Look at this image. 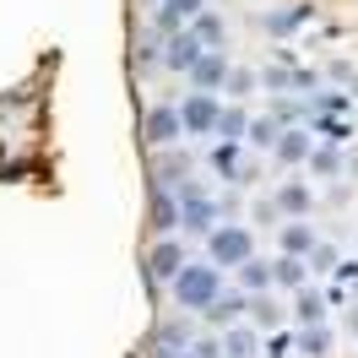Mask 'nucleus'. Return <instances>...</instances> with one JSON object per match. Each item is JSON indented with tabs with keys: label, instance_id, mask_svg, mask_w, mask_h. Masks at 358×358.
Returning <instances> with one entry per match:
<instances>
[{
	"label": "nucleus",
	"instance_id": "1",
	"mask_svg": "<svg viewBox=\"0 0 358 358\" xmlns=\"http://www.w3.org/2000/svg\"><path fill=\"white\" fill-rule=\"evenodd\" d=\"M169 299H174L179 315H206L217 299H223V266H212V261H190V266L169 282Z\"/></svg>",
	"mask_w": 358,
	"mask_h": 358
},
{
	"label": "nucleus",
	"instance_id": "2",
	"mask_svg": "<svg viewBox=\"0 0 358 358\" xmlns=\"http://www.w3.org/2000/svg\"><path fill=\"white\" fill-rule=\"evenodd\" d=\"M206 261L223 271H239L245 261H255V234L245 223H217L206 234Z\"/></svg>",
	"mask_w": 358,
	"mask_h": 358
},
{
	"label": "nucleus",
	"instance_id": "3",
	"mask_svg": "<svg viewBox=\"0 0 358 358\" xmlns=\"http://www.w3.org/2000/svg\"><path fill=\"white\" fill-rule=\"evenodd\" d=\"M179 120H185V136H217L223 98L217 92H185L179 98Z\"/></svg>",
	"mask_w": 358,
	"mask_h": 358
},
{
	"label": "nucleus",
	"instance_id": "4",
	"mask_svg": "<svg viewBox=\"0 0 358 358\" xmlns=\"http://www.w3.org/2000/svg\"><path fill=\"white\" fill-rule=\"evenodd\" d=\"M179 228H185V234H201V239L217 228V201L206 196L201 185H185V190H179Z\"/></svg>",
	"mask_w": 358,
	"mask_h": 358
},
{
	"label": "nucleus",
	"instance_id": "5",
	"mask_svg": "<svg viewBox=\"0 0 358 358\" xmlns=\"http://www.w3.org/2000/svg\"><path fill=\"white\" fill-rule=\"evenodd\" d=\"M141 136H147V147H174L179 136H185L179 103H152V109L141 114Z\"/></svg>",
	"mask_w": 358,
	"mask_h": 358
},
{
	"label": "nucleus",
	"instance_id": "6",
	"mask_svg": "<svg viewBox=\"0 0 358 358\" xmlns=\"http://www.w3.org/2000/svg\"><path fill=\"white\" fill-rule=\"evenodd\" d=\"M185 266H190V255H185L179 239H157V245L147 250V277H152V282H174Z\"/></svg>",
	"mask_w": 358,
	"mask_h": 358
},
{
	"label": "nucleus",
	"instance_id": "7",
	"mask_svg": "<svg viewBox=\"0 0 358 358\" xmlns=\"http://www.w3.org/2000/svg\"><path fill=\"white\" fill-rule=\"evenodd\" d=\"M228 76H234L228 55H223V49H206L201 60H196V71H190V92H223Z\"/></svg>",
	"mask_w": 358,
	"mask_h": 358
},
{
	"label": "nucleus",
	"instance_id": "8",
	"mask_svg": "<svg viewBox=\"0 0 358 358\" xmlns=\"http://www.w3.org/2000/svg\"><path fill=\"white\" fill-rule=\"evenodd\" d=\"M196 342H190V320L185 315H169V320H157L152 331V358H174V353H190Z\"/></svg>",
	"mask_w": 358,
	"mask_h": 358
},
{
	"label": "nucleus",
	"instance_id": "9",
	"mask_svg": "<svg viewBox=\"0 0 358 358\" xmlns=\"http://www.w3.org/2000/svg\"><path fill=\"white\" fill-rule=\"evenodd\" d=\"M277 245H282V255L310 261L315 250H320V234L310 228V217H288V223H277Z\"/></svg>",
	"mask_w": 358,
	"mask_h": 358
},
{
	"label": "nucleus",
	"instance_id": "10",
	"mask_svg": "<svg viewBox=\"0 0 358 358\" xmlns=\"http://www.w3.org/2000/svg\"><path fill=\"white\" fill-rule=\"evenodd\" d=\"M201 55H206V44L196 38V33H190V27H185V33H169V44H163V66H169V71H185V76H190Z\"/></svg>",
	"mask_w": 358,
	"mask_h": 358
},
{
	"label": "nucleus",
	"instance_id": "11",
	"mask_svg": "<svg viewBox=\"0 0 358 358\" xmlns=\"http://www.w3.org/2000/svg\"><path fill=\"white\" fill-rule=\"evenodd\" d=\"M185 179H190V157L185 152H169V147H157V157H152V185L157 190H185Z\"/></svg>",
	"mask_w": 358,
	"mask_h": 358
},
{
	"label": "nucleus",
	"instance_id": "12",
	"mask_svg": "<svg viewBox=\"0 0 358 358\" xmlns=\"http://www.w3.org/2000/svg\"><path fill=\"white\" fill-rule=\"evenodd\" d=\"M206 11V0H157V33H185V27L196 22Z\"/></svg>",
	"mask_w": 358,
	"mask_h": 358
},
{
	"label": "nucleus",
	"instance_id": "13",
	"mask_svg": "<svg viewBox=\"0 0 358 358\" xmlns=\"http://www.w3.org/2000/svg\"><path fill=\"white\" fill-rule=\"evenodd\" d=\"M147 228H152L157 239H174V234H179V196H174V190H152Z\"/></svg>",
	"mask_w": 358,
	"mask_h": 358
},
{
	"label": "nucleus",
	"instance_id": "14",
	"mask_svg": "<svg viewBox=\"0 0 358 358\" xmlns=\"http://www.w3.org/2000/svg\"><path fill=\"white\" fill-rule=\"evenodd\" d=\"M245 315H250V293L239 288V293H223V299H217V304H212L201 320H206V326H217V331H228V326H239Z\"/></svg>",
	"mask_w": 358,
	"mask_h": 358
},
{
	"label": "nucleus",
	"instance_id": "15",
	"mask_svg": "<svg viewBox=\"0 0 358 358\" xmlns=\"http://www.w3.org/2000/svg\"><path fill=\"white\" fill-rule=\"evenodd\" d=\"M315 206V190L304 185V179H282V190H277V212L282 217H310Z\"/></svg>",
	"mask_w": 358,
	"mask_h": 358
},
{
	"label": "nucleus",
	"instance_id": "16",
	"mask_svg": "<svg viewBox=\"0 0 358 358\" xmlns=\"http://www.w3.org/2000/svg\"><path fill=\"white\" fill-rule=\"evenodd\" d=\"M255 348H261V331L245 326V320L223 331V358H255Z\"/></svg>",
	"mask_w": 358,
	"mask_h": 358
},
{
	"label": "nucleus",
	"instance_id": "17",
	"mask_svg": "<svg viewBox=\"0 0 358 358\" xmlns=\"http://www.w3.org/2000/svg\"><path fill=\"white\" fill-rule=\"evenodd\" d=\"M271 271H277V288H288V293L310 288V261H299V255H277Z\"/></svg>",
	"mask_w": 358,
	"mask_h": 358
},
{
	"label": "nucleus",
	"instance_id": "18",
	"mask_svg": "<svg viewBox=\"0 0 358 358\" xmlns=\"http://www.w3.org/2000/svg\"><path fill=\"white\" fill-rule=\"evenodd\" d=\"M212 169H217V174H228L234 185H245V179H250L245 157H239V141H217V147H212Z\"/></svg>",
	"mask_w": 358,
	"mask_h": 358
},
{
	"label": "nucleus",
	"instance_id": "19",
	"mask_svg": "<svg viewBox=\"0 0 358 358\" xmlns=\"http://www.w3.org/2000/svg\"><path fill=\"white\" fill-rule=\"evenodd\" d=\"M277 163H310V152H315V141H310V131H282L277 136Z\"/></svg>",
	"mask_w": 358,
	"mask_h": 358
},
{
	"label": "nucleus",
	"instance_id": "20",
	"mask_svg": "<svg viewBox=\"0 0 358 358\" xmlns=\"http://www.w3.org/2000/svg\"><path fill=\"white\" fill-rule=\"evenodd\" d=\"M250 326H255V331H277V326H282V304H277L271 293H250Z\"/></svg>",
	"mask_w": 358,
	"mask_h": 358
},
{
	"label": "nucleus",
	"instance_id": "21",
	"mask_svg": "<svg viewBox=\"0 0 358 358\" xmlns=\"http://www.w3.org/2000/svg\"><path fill=\"white\" fill-rule=\"evenodd\" d=\"M239 288H245V293H271V288H277L271 261H261V255H255V261H245V266H239Z\"/></svg>",
	"mask_w": 358,
	"mask_h": 358
},
{
	"label": "nucleus",
	"instance_id": "22",
	"mask_svg": "<svg viewBox=\"0 0 358 358\" xmlns=\"http://www.w3.org/2000/svg\"><path fill=\"white\" fill-rule=\"evenodd\" d=\"M293 320H299V326H326V299L315 288H299L293 293Z\"/></svg>",
	"mask_w": 358,
	"mask_h": 358
},
{
	"label": "nucleus",
	"instance_id": "23",
	"mask_svg": "<svg viewBox=\"0 0 358 358\" xmlns=\"http://www.w3.org/2000/svg\"><path fill=\"white\" fill-rule=\"evenodd\" d=\"M190 33H196V38H201L206 49H223V38H228V22L217 17V11H201V17L190 22Z\"/></svg>",
	"mask_w": 358,
	"mask_h": 358
},
{
	"label": "nucleus",
	"instance_id": "24",
	"mask_svg": "<svg viewBox=\"0 0 358 358\" xmlns=\"http://www.w3.org/2000/svg\"><path fill=\"white\" fill-rule=\"evenodd\" d=\"M217 136H223V141H250V114L239 109V103H228L223 120H217Z\"/></svg>",
	"mask_w": 358,
	"mask_h": 358
},
{
	"label": "nucleus",
	"instance_id": "25",
	"mask_svg": "<svg viewBox=\"0 0 358 358\" xmlns=\"http://www.w3.org/2000/svg\"><path fill=\"white\" fill-rule=\"evenodd\" d=\"M299 353H304V358H331V331H326V326H304Z\"/></svg>",
	"mask_w": 358,
	"mask_h": 358
},
{
	"label": "nucleus",
	"instance_id": "26",
	"mask_svg": "<svg viewBox=\"0 0 358 358\" xmlns=\"http://www.w3.org/2000/svg\"><path fill=\"white\" fill-rule=\"evenodd\" d=\"M277 136H282L277 120H250V147H277Z\"/></svg>",
	"mask_w": 358,
	"mask_h": 358
},
{
	"label": "nucleus",
	"instance_id": "27",
	"mask_svg": "<svg viewBox=\"0 0 358 358\" xmlns=\"http://www.w3.org/2000/svg\"><path fill=\"white\" fill-rule=\"evenodd\" d=\"M250 92H255V76H250V71H234V76H228V98H250Z\"/></svg>",
	"mask_w": 358,
	"mask_h": 358
},
{
	"label": "nucleus",
	"instance_id": "28",
	"mask_svg": "<svg viewBox=\"0 0 358 358\" xmlns=\"http://www.w3.org/2000/svg\"><path fill=\"white\" fill-rule=\"evenodd\" d=\"M315 174H336V152H310Z\"/></svg>",
	"mask_w": 358,
	"mask_h": 358
},
{
	"label": "nucleus",
	"instance_id": "29",
	"mask_svg": "<svg viewBox=\"0 0 358 358\" xmlns=\"http://www.w3.org/2000/svg\"><path fill=\"white\" fill-rule=\"evenodd\" d=\"M310 261H315L310 271H331V261H336V255H331V250H326V245H320V250H315V255H310Z\"/></svg>",
	"mask_w": 358,
	"mask_h": 358
},
{
	"label": "nucleus",
	"instance_id": "30",
	"mask_svg": "<svg viewBox=\"0 0 358 358\" xmlns=\"http://www.w3.org/2000/svg\"><path fill=\"white\" fill-rule=\"evenodd\" d=\"M348 331H353V336H358V310H348Z\"/></svg>",
	"mask_w": 358,
	"mask_h": 358
},
{
	"label": "nucleus",
	"instance_id": "31",
	"mask_svg": "<svg viewBox=\"0 0 358 358\" xmlns=\"http://www.w3.org/2000/svg\"><path fill=\"white\" fill-rule=\"evenodd\" d=\"M174 358H201V353H174Z\"/></svg>",
	"mask_w": 358,
	"mask_h": 358
}]
</instances>
